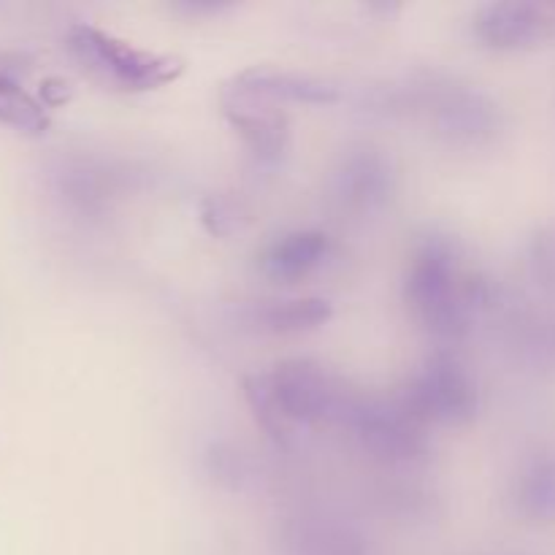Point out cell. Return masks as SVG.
Returning <instances> with one entry per match:
<instances>
[{
  "instance_id": "obj_13",
  "label": "cell",
  "mask_w": 555,
  "mask_h": 555,
  "mask_svg": "<svg viewBox=\"0 0 555 555\" xmlns=\"http://www.w3.org/2000/svg\"><path fill=\"white\" fill-rule=\"evenodd\" d=\"M334 309L325 298H287V301H269L255 309L253 320L271 334H298L328 323Z\"/></svg>"
},
{
  "instance_id": "obj_16",
  "label": "cell",
  "mask_w": 555,
  "mask_h": 555,
  "mask_svg": "<svg viewBox=\"0 0 555 555\" xmlns=\"http://www.w3.org/2000/svg\"><path fill=\"white\" fill-rule=\"evenodd\" d=\"M201 217H204V222L209 225L211 233H228L236 228L238 222V206L233 204V201L228 198H220V195H215V198H209L204 204V211H201Z\"/></svg>"
},
{
  "instance_id": "obj_2",
  "label": "cell",
  "mask_w": 555,
  "mask_h": 555,
  "mask_svg": "<svg viewBox=\"0 0 555 555\" xmlns=\"http://www.w3.org/2000/svg\"><path fill=\"white\" fill-rule=\"evenodd\" d=\"M247 399L263 428L285 442L296 428L345 417L347 399L320 363L293 358L269 374L247 379Z\"/></svg>"
},
{
  "instance_id": "obj_1",
  "label": "cell",
  "mask_w": 555,
  "mask_h": 555,
  "mask_svg": "<svg viewBox=\"0 0 555 555\" xmlns=\"http://www.w3.org/2000/svg\"><path fill=\"white\" fill-rule=\"evenodd\" d=\"M404 298L423 328L437 339H461L491 301L486 280L464 269L450 236H428L406 269Z\"/></svg>"
},
{
  "instance_id": "obj_11",
  "label": "cell",
  "mask_w": 555,
  "mask_h": 555,
  "mask_svg": "<svg viewBox=\"0 0 555 555\" xmlns=\"http://www.w3.org/2000/svg\"><path fill=\"white\" fill-rule=\"evenodd\" d=\"M236 90L260 101H296V103H331L339 98L331 81L293 70L253 68L236 79Z\"/></svg>"
},
{
  "instance_id": "obj_8",
  "label": "cell",
  "mask_w": 555,
  "mask_h": 555,
  "mask_svg": "<svg viewBox=\"0 0 555 555\" xmlns=\"http://www.w3.org/2000/svg\"><path fill=\"white\" fill-rule=\"evenodd\" d=\"M266 101L253 95H244L233 87V98L225 101V112L231 117L233 128L242 133L253 155L263 163H276L287 150V122L282 114L263 106Z\"/></svg>"
},
{
  "instance_id": "obj_14",
  "label": "cell",
  "mask_w": 555,
  "mask_h": 555,
  "mask_svg": "<svg viewBox=\"0 0 555 555\" xmlns=\"http://www.w3.org/2000/svg\"><path fill=\"white\" fill-rule=\"evenodd\" d=\"M518 502L534 518L555 515V461H537L524 472L518 486Z\"/></svg>"
},
{
  "instance_id": "obj_4",
  "label": "cell",
  "mask_w": 555,
  "mask_h": 555,
  "mask_svg": "<svg viewBox=\"0 0 555 555\" xmlns=\"http://www.w3.org/2000/svg\"><path fill=\"white\" fill-rule=\"evenodd\" d=\"M399 404L423 426H461L480 410V390L455 358L434 356L415 369Z\"/></svg>"
},
{
  "instance_id": "obj_7",
  "label": "cell",
  "mask_w": 555,
  "mask_h": 555,
  "mask_svg": "<svg viewBox=\"0 0 555 555\" xmlns=\"http://www.w3.org/2000/svg\"><path fill=\"white\" fill-rule=\"evenodd\" d=\"M437 128L453 144H486L496 133L499 112L491 98L482 92L455 87L437 101Z\"/></svg>"
},
{
  "instance_id": "obj_9",
  "label": "cell",
  "mask_w": 555,
  "mask_h": 555,
  "mask_svg": "<svg viewBox=\"0 0 555 555\" xmlns=\"http://www.w3.org/2000/svg\"><path fill=\"white\" fill-rule=\"evenodd\" d=\"M475 36L491 49H520L542 38L545 20L529 3H488L475 14Z\"/></svg>"
},
{
  "instance_id": "obj_10",
  "label": "cell",
  "mask_w": 555,
  "mask_h": 555,
  "mask_svg": "<svg viewBox=\"0 0 555 555\" xmlns=\"http://www.w3.org/2000/svg\"><path fill=\"white\" fill-rule=\"evenodd\" d=\"M328 255L331 238L323 231H293L263 249L260 269L271 280L296 282L318 271Z\"/></svg>"
},
{
  "instance_id": "obj_12",
  "label": "cell",
  "mask_w": 555,
  "mask_h": 555,
  "mask_svg": "<svg viewBox=\"0 0 555 555\" xmlns=\"http://www.w3.org/2000/svg\"><path fill=\"white\" fill-rule=\"evenodd\" d=\"M287 551L291 555H372L369 542L356 529L325 518L298 524Z\"/></svg>"
},
{
  "instance_id": "obj_6",
  "label": "cell",
  "mask_w": 555,
  "mask_h": 555,
  "mask_svg": "<svg viewBox=\"0 0 555 555\" xmlns=\"http://www.w3.org/2000/svg\"><path fill=\"white\" fill-rule=\"evenodd\" d=\"M396 177L388 157L372 146L352 150L341 157L334 173V195L352 211H374L393 195Z\"/></svg>"
},
{
  "instance_id": "obj_3",
  "label": "cell",
  "mask_w": 555,
  "mask_h": 555,
  "mask_svg": "<svg viewBox=\"0 0 555 555\" xmlns=\"http://www.w3.org/2000/svg\"><path fill=\"white\" fill-rule=\"evenodd\" d=\"M68 47L81 68L117 90H157L182 74V63L177 57L146 52L92 25L70 27Z\"/></svg>"
},
{
  "instance_id": "obj_5",
  "label": "cell",
  "mask_w": 555,
  "mask_h": 555,
  "mask_svg": "<svg viewBox=\"0 0 555 555\" xmlns=\"http://www.w3.org/2000/svg\"><path fill=\"white\" fill-rule=\"evenodd\" d=\"M347 428L356 434L363 450L388 464H412L428 450L423 423H417L401 404L350 399L345 417Z\"/></svg>"
},
{
  "instance_id": "obj_15",
  "label": "cell",
  "mask_w": 555,
  "mask_h": 555,
  "mask_svg": "<svg viewBox=\"0 0 555 555\" xmlns=\"http://www.w3.org/2000/svg\"><path fill=\"white\" fill-rule=\"evenodd\" d=\"M0 122L14 125V128L22 130L47 128L43 108L14 79L3 74H0Z\"/></svg>"
}]
</instances>
